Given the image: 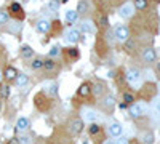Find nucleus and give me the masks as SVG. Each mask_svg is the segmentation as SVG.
Returning <instances> with one entry per match:
<instances>
[{"instance_id": "nucleus-1", "label": "nucleus", "mask_w": 160, "mask_h": 144, "mask_svg": "<svg viewBox=\"0 0 160 144\" xmlns=\"http://www.w3.org/2000/svg\"><path fill=\"white\" fill-rule=\"evenodd\" d=\"M51 101L53 99L47 96L45 91H40V93L35 95V106H37V109H40L42 112H47L51 107Z\"/></svg>"}, {"instance_id": "nucleus-2", "label": "nucleus", "mask_w": 160, "mask_h": 144, "mask_svg": "<svg viewBox=\"0 0 160 144\" xmlns=\"http://www.w3.org/2000/svg\"><path fill=\"white\" fill-rule=\"evenodd\" d=\"M7 13H8L10 16H13L15 19H18V21H22V19L26 18V13H24L22 7H21L18 2H11V3L8 5V10H7Z\"/></svg>"}, {"instance_id": "nucleus-3", "label": "nucleus", "mask_w": 160, "mask_h": 144, "mask_svg": "<svg viewBox=\"0 0 160 144\" xmlns=\"http://www.w3.org/2000/svg\"><path fill=\"white\" fill-rule=\"evenodd\" d=\"M146 111H148V107H146L144 102H133V104H130V107H128V114H130V117H133V119H139V117H142L146 114Z\"/></svg>"}, {"instance_id": "nucleus-4", "label": "nucleus", "mask_w": 160, "mask_h": 144, "mask_svg": "<svg viewBox=\"0 0 160 144\" xmlns=\"http://www.w3.org/2000/svg\"><path fill=\"white\" fill-rule=\"evenodd\" d=\"M127 82L131 87H139L141 85V72L138 69H128L127 71Z\"/></svg>"}, {"instance_id": "nucleus-5", "label": "nucleus", "mask_w": 160, "mask_h": 144, "mask_svg": "<svg viewBox=\"0 0 160 144\" xmlns=\"http://www.w3.org/2000/svg\"><path fill=\"white\" fill-rule=\"evenodd\" d=\"M114 35H115V38H117L118 42L125 43L128 38H130V31H128L127 26H117L115 31H114Z\"/></svg>"}, {"instance_id": "nucleus-6", "label": "nucleus", "mask_w": 160, "mask_h": 144, "mask_svg": "<svg viewBox=\"0 0 160 144\" xmlns=\"http://www.w3.org/2000/svg\"><path fill=\"white\" fill-rule=\"evenodd\" d=\"M118 15L122 16L123 19H130L133 15H135V7H133V3H131V2L123 3L122 7L118 8Z\"/></svg>"}, {"instance_id": "nucleus-7", "label": "nucleus", "mask_w": 160, "mask_h": 144, "mask_svg": "<svg viewBox=\"0 0 160 144\" xmlns=\"http://www.w3.org/2000/svg\"><path fill=\"white\" fill-rule=\"evenodd\" d=\"M69 132L72 135H80L83 132V120L78 119V117H74V119L69 122Z\"/></svg>"}, {"instance_id": "nucleus-8", "label": "nucleus", "mask_w": 160, "mask_h": 144, "mask_svg": "<svg viewBox=\"0 0 160 144\" xmlns=\"http://www.w3.org/2000/svg\"><path fill=\"white\" fill-rule=\"evenodd\" d=\"M141 56H142V61H144V62H149V64L157 61V53H155V50L151 48V47H146V48L142 50Z\"/></svg>"}, {"instance_id": "nucleus-9", "label": "nucleus", "mask_w": 160, "mask_h": 144, "mask_svg": "<svg viewBox=\"0 0 160 144\" xmlns=\"http://www.w3.org/2000/svg\"><path fill=\"white\" fill-rule=\"evenodd\" d=\"M80 32H87V34H95L96 32V24L91 19H83L80 22Z\"/></svg>"}, {"instance_id": "nucleus-10", "label": "nucleus", "mask_w": 160, "mask_h": 144, "mask_svg": "<svg viewBox=\"0 0 160 144\" xmlns=\"http://www.w3.org/2000/svg\"><path fill=\"white\" fill-rule=\"evenodd\" d=\"M35 29H37V32H40V34H47V32H50V29H51V22H50L48 19L42 18V19L37 21Z\"/></svg>"}, {"instance_id": "nucleus-11", "label": "nucleus", "mask_w": 160, "mask_h": 144, "mask_svg": "<svg viewBox=\"0 0 160 144\" xmlns=\"http://www.w3.org/2000/svg\"><path fill=\"white\" fill-rule=\"evenodd\" d=\"M80 38H82V32L80 29H71L68 34H66V40L69 43H78Z\"/></svg>"}, {"instance_id": "nucleus-12", "label": "nucleus", "mask_w": 160, "mask_h": 144, "mask_svg": "<svg viewBox=\"0 0 160 144\" xmlns=\"http://www.w3.org/2000/svg\"><path fill=\"white\" fill-rule=\"evenodd\" d=\"M18 71L13 67V66H7L5 67V71H3V78L7 82H15L16 80V77H18Z\"/></svg>"}, {"instance_id": "nucleus-13", "label": "nucleus", "mask_w": 160, "mask_h": 144, "mask_svg": "<svg viewBox=\"0 0 160 144\" xmlns=\"http://www.w3.org/2000/svg\"><path fill=\"white\" fill-rule=\"evenodd\" d=\"M106 93V85L101 82H96L95 85H91V95L95 98H102Z\"/></svg>"}, {"instance_id": "nucleus-14", "label": "nucleus", "mask_w": 160, "mask_h": 144, "mask_svg": "<svg viewBox=\"0 0 160 144\" xmlns=\"http://www.w3.org/2000/svg\"><path fill=\"white\" fill-rule=\"evenodd\" d=\"M90 95H91V83L83 82L82 85L78 87V90H77V96L78 98H88Z\"/></svg>"}, {"instance_id": "nucleus-15", "label": "nucleus", "mask_w": 160, "mask_h": 144, "mask_svg": "<svg viewBox=\"0 0 160 144\" xmlns=\"http://www.w3.org/2000/svg\"><path fill=\"white\" fill-rule=\"evenodd\" d=\"M122 133H123V127L120 125L118 122H112V123L109 125V135H111V136L118 138V136H122Z\"/></svg>"}, {"instance_id": "nucleus-16", "label": "nucleus", "mask_w": 160, "mask_h": 144, "mask_svg": "<svg viewBox=\"0 0 160 144\" xmlns=\"http://www.w3.org/2000/svg\"><path fill=\"white\" fill-rule=\"evenodd\" d=\"M64 56L68 58L69 61L74 62V61H77L80 58V51H78V48H74V47L72 48H66L64 50Z\"/></svg>"}, {"instance_id": "nucleus-17", "label": "nucleus", "mask_w": 160, "mask_h": 144, "mask_svg": "<svg viewBox=\"0 0 160 144\" xmlns=\"http://www.w3.org/2000/svg\"><path fill=\"white\" fill-rule=\"evenodd\" d=\"M82 114H83V119L87 122H90V123H95L98 120V112L93 111V109H83Z\"/></svg>"}, {"instance_id": "nucleus-18", "label": "nucleus", "mask_w": 160, "mask_h": 144, "mask_svg": "<svg viewBox=\"0 0 160 144\" xmlns=\"http://www.w3.org/2000/svg\"><path fill=\"white\" fill-rule=\"evenodd\" d=\"M114 106H115V98H114L112 95H106V96L102 98V109L112 111Z\"/></svg>"}, {"instance_id": "nucleus-19", "label": "nucleus", "mask_w": 160, "mask_h": 144, "mask_svg": "<svg viewBox=\"0 0 160 144\" xmlns=\"http://www.w3.org/2000/svg\"><path fill=\"white\" fill-rule=\"evenodd\" d=\"M31 127V120L28 119V117H19L18 122H16V128L19 130V132H26Z\"/></svg>"}, {"instance_id": "nucleus-20", "label": "nucleus", "mask_w": 160, "mask_h": 144, "mask_svg": "<svg viewBox=\"0 0 160 144\" xmlns=\"http://www.w3.org/2000/svg\"><path fill=\"white\" fill-rule=\"evenodd\" d=\"M43 69L47 72H53V71H56L58 69V62L55 59H51V58H47L43 59Z\"/></svg>"}, {"instance_id": "nucleus-21", "label": "nucleus", "mask_w": 160, "mask_h": 144, "mask_svg": "<svg viewBox=\"0 0 160 144\" xmlns=\"http://www.w3.org/2000/svg\"><path fill=\"white\" fill-rule=\"evenodd\" d=\"M15 83H16V87H19V88L26 87V85L29 83V77H28V74H22V72H21V74H18Z\"/></svg>"}, {"instance_id": "nucleus-22", "label": "nucleus", "mask_w": 160, "mask_h": 144, "mask_svg": "<svg viewBox=\"0 0 160 144\" xmlns=\"http://www.w3.org/2000/svg\"><path fill=\"white\" fill-rule=\"evenodd\" d=\"M139 139L142 144H154V133L152 132H142Z\"/></svg>"}, {"instance_id": "nucleus-23", "label": "nucleus", "mask_w": 160, "mask_h": 144, "mask_svg": "<svg viewBox=\"0 0 160 144\" xmlns=\"http://www.w3.org/2000/svg\"><path fill=\"white\" fill-rule=\"evenodd\" d=\"M21 56H22L24 59H31V58L34 56V50H32L29 45H22V47H21Z\"/></svg>"}, {"instance_id": "nucleus-24", "label": "nucleus", "mask_w": 160, "mask_h": 144, "mask_svg": "<svg viewBox=\"0 0 160 144\" xmlns=\"http://www.w3.org/2000/svg\"><path fill=\"white\" fill-rule=\"evenodd\" d=\"M77 13H78V15H85V13H88V2H87V0H78Z\"/></svg>"}, {"instance_id": "nucleus-25", "label": "nucleus", "mask_w": 160, "mask_h": 144, "mask_svg": "<svg viewBox=\"0 0 160 144\" xmlns=\"http://www.w3.org/2000/svg\"><path fill=\"white\" fill-rule=\"evenodd\" d=\"M101 133V125L99 123H90V127H88V135L90 136H96V135H99Z\"/></svg>"}, {"instance_id": "nucleus-26", "label": "nucleus", "mask_w": 160, "mask_h": 144, "mask_svg": "<svg viewBox=\"0 0 160 144\" xmlns=\"http://www.w3.org/2000/svg\"><path fill=\"white\" fill-rule=\"evenodd\" d=\"M77 18H78V13H77L75 10H68V11H66V21H68L69 24L75 22Z\"/></svg>"}, {"instance_id": "nucleus-27", "label": "nucleus", "mask_w": 160, "mask_h": 144, "mask_svg": "<svg viewBox=\"0 0 160 144\" xmlns=\"http://www.w3.org/2000/svg\"><path fill=\"white\" fill-rule=\"evenodd\" d=\"M31 67L34 71H40V69H43V59L42 58H35L32 62H31Z\"/></svg>"}, {"instance_id": "nucleus-28", "label": "nucleus", "mask_w": 160, "mask_h": 144, "mask_svg": "<svg viewBox=\"0 0 160 144\" xmlns=\"http://www.w3.org/2000/svg\"><path fill=\"white\" fill-rule=\"evenodd\" d=\"M0 96L3 99H8V96H10V85L8 83H3L0 87Z\"/></svg>"}, {"instance_id": "nucleus-29", "label": "nucleus", "mask_w": 160, "mask_h": 144, "mask_svg": "<svg viewBox=\"0 0 160 144\" xmlns=\"http://www.w3.org/2000/svg\"><path fill=\"white\" fill-rule=\"evenodd\" d=\"M122 98H123V104H127V106H130V104L135 102V96H133L131 93H128V91H125Z\"/></svg>"}, {"instance_id": "nucleus-30", "label": "nucleus", "mask_w": 160, "mask_h": 144, "mask_svg": "<svg viewBox=\"0 0 160 144\" xmlns=\"http://www.w3.org/2000/svg\"><path fill=\"white\" fill-rule=\"evenodd\" d=\"M136 10H146L148 8V0H135V3H133Z\"/></svg>"}, {"instance_id": "nucleus-31", "label": "nucleus", "mask_w": 160, "mask_h": 144, "mask_svg": "<svg viewBox=\"0 0 160 144\" xmlns=\"http://www.w3.org/2000/svg\"><path fill=\"white\" fill-rule=\"evenodd\" d=\"M59 5H61L59 0H50V2H48V10H51V11H58V10H59Z\"/></svg>"}, {"instance_id": "nucleus-32", "label": "nucleus", "mask_w": 160, "mask_h": 144, "mask_svg": "<svg viewBox=\"0 0 160 144\" xmlns=\"http://www.w3.org/2000/svg\"><path fill=\"white\" fill-rule=\"evenodd\" d=\"M10 21V15L5 10H0V24H7Z\"/></svg>"}, {"instance_id": "nucleus-33", "label": "nucleus", "mask_w": 160, "mask_h": 144, "mask_svg": "<svg viewBox=\"0 0 160 144\" xmlns=\"http://www.w3.org/2000/svg\"><path fill=\"white\" fill-rule=\"evenodd\" d=\"M58 55H59V48H58V47H53V48L50 50V53H48V58L55 59V58H56Z\"/></svg>"}, {"instance_id": "nucleus-34", "label": "nucleus", "mask_w": 160, "mask_h": 144, "mask_svg": "<svg viewBox=\"0 0 160 144\" xmlns=\"http://www.w3.org/2000/svg\"><path fill=\"white\" fill-rule=\"evenodd\" d=\"M133 48H135V42L128 38V40L125 42V50H127V51H133Z\"/></svg>"}, {"instance_id": "nucleus-35", "label": "nucleus", "mask_w": 160, "mask_h": 144, "mask_svg": "<svg viewBox=\"0 0 160 144\" xmlns=\"http://www.w3.org/2000/svg\"><path fill=\"white\" fill-rule=\"evenodd\" d=\"M50 95L55 96V98L58 96V85H56V83H53V85L50 87Z\"/></svg>"}, {"instance_id": "nucleus-36", "label": "nucleus", "mask_w": 160, "mask_h": 144, "mask_svg": "<svg viewBox=\"0 0 160 144\" xmlns=\"http://www.w3.org/2000/svg\"><path fill=\"white\" fill-rule=\"evenodd\" d=\"M19 139V144H31V138L29 136H21V138H18Z\"/></svg>"}, {"instance_id": "nucleus-37", "label": "nucleus", "mask_w": 160, "mask_h": 144, "mask_svg": "<svg viewBox=\"0 0 160 144\" xmlns=\"http://www.w3.org/2000/svg\"><path fill=\"white\" fill-rule=\"evenodd\" d=\"M99 26H101L102 29H106V27H108V18H106V16H102V18L99 19Z\"/></svg>"}, {"instance_id": "nucleus-38", "label": "nucleus", "mask_w": 160, "mask_h": 144, "mask_svg": "<svg viewBox=\"0 0 160 144\" xmlns=\"http://www.w3.org/2000/svg\"><path fill=\"white\" fill-rule=\"evenodd\" d=\"M115 144H128V139L125 136H118L117 141H115Z\"/></svg>"}, {"instance_id": "nucleus-39", "label": "nucleus", "mask_w": 160, "mask_h": 144, "mask_svg": "<svg viewBox=\"0 0 160 144\" xmlns=\"http://www.w3.org/2000/svg\"><path fill=\"white\" fill-rule=\"evenodd\" d=\"M7 144H19V139L18 138H11V139H8Z\"/></svg>"}, {"instance_id": "nucleus-40", "label": "nucleus", "mask_w": 160, "mask_h": 144, "mask_svg": "<svg viewBox=\"0 0 160 144\" xmlns=\"http://www.w3.org/2000/svg\"><path fill=\"white\" fill-rule=\"evenodd\" d=\"M102 144H115V142H114V141H104Z\"/></svg>"}, {"instance_id": "nucleus-41", "label": "nucleus", "mask_w": 160, "mask_h": 144, "mask_svg": "<svg viewBox=\"0 0 160 144\" xmlns=\"http://www.w3.org/2000/svg\"><path fill=\"white\" fill-rule=\"evenodd\" d=\"M2 78H3V74H2V71H0V82H2Z\"/></svg>"}, {"instance_id": "nucleus-42", "label": "nucleus", "mask_w": 160, "mask_h": 144, "mask_svg": "<svg viewBox=\"0 0 160 144\" xmlns=\"http://www.w3.org/2000/svg\"><path fill=\"white\" fill-rule=\"evenodd\" d=\"M157 71H158V72H160V62H158V64H157Z\"/></svg>"}, {"instance_id": "nucleus-43", "label": "nucleus", "mask_w": 160, "mask_h": 144, "mask_svg": "<svg viewBox=\"0 0 160 144\" xmlns=\"http://www.w3.org/2000/svg\"><path fill=\"white\" fill-rule=\"evenodd\" d=\"M66 2H69V0H61V3H66Z\"/></svg>"}, {"instance_id": "nucleus-44", "label": "nucleus", "mask_w": 160, "mask_h": 144, "mask_svg": "<svg viewBox=\"0 0 160 144\" xmlns=\"http://www.w3.org/2000/svg\"><path fill=\"white\" fill-rule=\"evenodd\" d=\"M154 2H155V3H160V0H154Z\"/></svg>"}, {"instance_id": "nucleus-45", "label": "nucleus", "mask_w": 160, "mask_h": 144, "mask_svg": "<svg viewBox=\"0 0 160 144\" xmlns=\"http://www.w3.org/2000/svg\"><path fill=\"white\" fill-rule=\"evenodd\" d=\"M131 144H139V142H136V141H135V142H131Z\"/></svg>"}]
</instances>
